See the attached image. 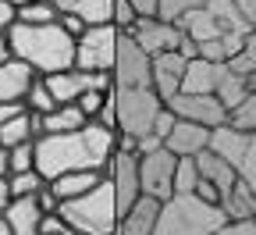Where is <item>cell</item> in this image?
Wrapping results in <instances>:
<instances>
[{
  "label": "cell",
  "instance_id": "obj_1",
  "mask_svg": "<svg viewBox=\"0 0 256 235\" xmlns=\"http://www.w3.org/2000/svg\"><path fill=\"white\" fill-rule=\"evenodd\" d=\"M118 150V128L104 121H86L82 128L72 132H46L36 139V167L46 182L68 175V171H86V167H107Z\"/></svg>",
  "mask_w": 256,
  "mask_h": 235
},
{
  "label": "cell",
  "instance_id": "obj_2",
  "mask_svg": "<svg viewBox=\"0 0 256 235\" xmlns=\"http://www.w3.org/2000/svg\"><path fill=\"white\" fill-rule=\"evenodd\" d=\"M11 50L25 64H32L40 75H54L64 68H75V47L78 36H72L64 22H46V25H32V22H14L8 29Z\"/></svg>",
  "mask_w": 256,
  "mask_h": 235
},
{
  "label": "cell",
  "instance_id": "obj_3",
  "mask_svg": "<svg viewBox=\"0 0 256 235\" xmlns=\"http://www.w3.org/2000/svg\"><path fill=\"white\" fill-rule=\"evenodd\" d=\"M228 210L200 192H171L156 221V235H220Z\"/></svg>",
  "mask_w": 256,
  "mask_h": 235
},
{
  "label": "cell",
  "instance_id": "obj_4",
  "mask_svg": "<svg viewBox=\"0 0 256 235\" xmlns=\"http://www.w3.org/2000/svg\"><path fill=\"white\" fill-rule=\"evenodd\" d=\"M60 214L75 228V235H118L121 214H118V196H114L110 175L82 196L60 199Z\"/></svg>",
  "mask_w": 256,
  "mask_h": 235
},
{
  "label": "cell",
  "instance_id": "obj_5",
  "mask_svg": "<svg viewBox=\"0 0 256 235\" xmlns=\"http://www.w3.org/2000/svg\"><path fill=\"white\" fill-rule=\"evenodd\" d=\"M114 100H118V132H132V136L153 132L156 114L168 107V100L153 86H114Z\"/></svg>",
  "mask_w": 256,
  "mask_h": 235
},
{
  "label": "cell",
  "instance_id": "obj_6",
  "mask_svg": "<svg viewBox=\"0 0 256 235\" xmlns=\"http://www.w3.org/2000/svg\"><path fill=\"white\" fill-rule=\"evenodd\" d=\"M118 40H121V29L114 22L89 25L82 36H78V47H75V68H86V72H114Z\"/></svg>",
  "mask_w": 256,
  "mask_h": 235
},
{
  "label": "cell",
  "instance_id": "obj_7",
  "mask_svg": "<svg viewBox=\"0 0 256 235\" xmlns=\"http://www.w3.org/2000/svg\"><path fill=\"white\" fill-rule=\"evenodd\" d=\"M114 82L118 86H153V57L124 29H121L118 57H114Z\"/></svg>",
  "mask_w": 256,
  "mask_h": 235
},
{
  "label": "cell",
  "instance_id": "obj_8",
  "mask_svg": "<svg viewBox=\"0 0 256 235\" xmlns=\"http://www.w3.org/2000/svg\"><path fill=\"white\" fill-rule=\"evenodd\" d=\"M168 107L178 114V118H188V121H200L206 128H217L224 121H232V111L224 107V100L217 93H174L168 100Z\"/></svg>",
  "mask_w": 256,
  "mask_h": 235
},
{
  "label": "cell",
  "instance_id": "obj_9",
  "mask_svg": "<svg viewBox=\"0 0 256 235\" xmlns=\"http://www.w3.org/2000/svg\"><path fill=\"white\" fill-rule=\"evenodd\" d=\"M174 167H178V153L160 146L150 153H139V178H142V192L168 199L174 192Z\"/></svg>",
  "mask_w": 256,
  "mask_h": 235
},
{
  "label": "cell",
  "instance_id": "obj_10",
  "mask_svg": "<svg viewBox=\"0 0 256 235\" xmlns=\"http://www.w3.org/2000/svg\"><path fill=\"white\" fill-rule=\"evenodd\" d=\"M132 36L139 40V47H142L150 57H156V54H168V50H182L185 29H182L178 22H171V18L153 15V18H139V22H136Z\"/></svg>",
  "mask_w": 256,
  "mask_h": 235
},
{
  "label": "cell",
  "instance_id": "obj_11",
  "mask_svg": "<svg viewBox=\"0 0 256 235\" xmlns=\"http://www.w3.org/2000/svg\"><path fill=\"white\" fill-rule=\"evenodd\" d=\"M107 175L114 182V196H118V214H124L128 207L142 196V178H139V153H128V150H114L110 164H107Z\"/></svg>",
  "mask_w": 256,
  "mask_h": 235
},
{
  "label": "cell",
  "instance_id": "obj_12",
  "mask_svg": "<svg viewBox=\"0 0 256 235\" xmlns=\"http://www.w3.org/2000/svg\"><path fill=\"white\" fill-rule=\"evenodd\" d=\"M164 210V199L142 192L118 221V235H156V221Z\"/></svg>",
  "mask_w": 256,
  "mask_h": 235
},
{
  "label": "cell",
  "instance_id": "obj_13",
  "mask_svg": "<svg viewBox=\"0 0 256 235\" xmlns=\"http://www.w3.org/2000/svg\"><path fill=\"white\" fill-rule=\"evenodd\" d=\"M185 68H188V57H185L182 50L156 54V57H153V89L164 96V100H171L174 93H182Z\"/></svg>",
  "mask_w": 256,
  "mask_h": 235
},
{
  "label": "cell",
  "instance_id": "obj_14",
  "mask_svg": "<svg viewBox=\"0 0 256 235\" xmlns=\"http://www.w3.org/2000/svg\"><path fill=\"white\" fill-rule=\"evenodd\" d=\"M43 203H40V192L32 196H11V203L4 207V217L11 224V235H40L43 224Z\"/></svg>",
  "mask_w": 256,
  "mask_h": 235
},
{
  "label": "cell",
  "instance_id": "obj_15",
  "mask_svg": "<svg viewBox=\"0 0 256 235\" xmlns=\"http://www.w3.org/2000/svg\"><path fill=\"white\" fill-rule=\"evenodd\" d=\"M168 150H174L178 157H196L200 150L210 146V128L200 125V121H188V118H178L174 128H171V136L164 139Z\"/></svg>",
  "mask_w": 256,
  "mask_h": 235
},
{
  "label": "cell",
  "instance_id": "obj_16",
  "mask_svg": "<svg viewBox=\"0 0 256 235\" xmlns=\"http://www.w3.org/2000/svg\"><path fill=\"white\" fill-rule=\"evenodd\" d=\"M228 72V64L206 61V57H188V68L182 79V93H217L220 75Z\"/></svg>",
  "mask_w": 256,
  "mask_h": 235
},
{
  "label": "cell",
  "instance_id": "obj_17",
  "mask_svg": "<svg viewBox=\"0 0 256 235\" xmlns=\"http://www.w3.org/2000/svg\"><path fill=\"white\" fill-rule=\"evenodd\" d=\"M196 164H200V175L220 189V199L228 196V192H232V185L238 182V167H235L228 157H220L217 150H210V146L196 153Z\"/></svg>",
  "mask_w": 256,
  "mask_h": 235
},
{
  "label": "cell",
  "instance_id": "obj_18",
  "mask_svg": "<svg viewBox=\"0 0 256 235\" xmlns=\"http://www.w3.org/2000/svg\"><path fill=\"white\" fill-rule=\"evenodd\" d=\"M36 75L40 72L32 68V64H25L22 57L4 61L0 64V104H4V100H25V93H28Z\"/></svg>",
  "mask_w": 256,
  "mask_h": 235
},
{
  "label": "cell",
  "instance_id": "obj_19",
  "mask_svg": "<svg viewBox=\"0 0 256 235\" xmlns=\"http://www.w3.org/2000/svg\"><path fill=\"white\" fill-rule=\"evenodd\" d=\"M249 139H252V132H246V128H238V125H232V121L210 128V150H217L220 157H228L235 167L242 164V157H246V150H249Z\"/></svg>",
  "mask_w": 256,
  "mask_h": 235
},
{
  "label": "cell",
  "instance_id": "obj_20",
  "mask_svg": "<svg viewBox=\"0 0 256 235\" xmlns=\"http://www.w3.org/2000/svg\"><path fill=\"white\" fill-rule=\"evenodd\" d=\"M104 178H107V167H86V171H68V175L54 178L50 185L57 189V196H60V199H72V196H82V192L96 189Z\"/></svg>",
  "mask_w": 256,
  "mask_h": 235
},
{
  "label": "cell",
  "instance_id": "obj_21",
  "mask_svg": "<svg viewBox=\"0 0 256 235\" xmlns=\"http://www.w3.org/2000/svg\"><path fill=\"white\" fill-rule=\"evenodd\" d=\"M60 15H78L86 25L114 22V0H57Z\"/></svg>",
  "mask_w": 256,
  "mask_h": 235
},
{
  "label": "cell",
  "instance_id": "obj_22",
  "mask_svg": "<svg viewBox=\"0 0 256 235\" xmlns=\"http://www.w3.org/2000/svg\"><path fill=\"white\" fill-rule=\"evenodd\" d=\"M178 25L185 29V36H188V40H196V43L224 36V29H220V25H217V18L206 11V4H203V8H192V11H185V15L178 18Z\"/></svg>",
  "mask_w": 256,
  "mask_h": 235
},
{
  "label": "cell",
  "instance_id": "obj_23",
  "mask_svg": "<svg viewBox=\"0 0 256 235\" xmlns=\"http://www.w3.org/2000/svg\"><path fill=\"white\" fill-rule=\"evenodd\" d=\"M86 121H92V118L78 107V100H75V104H57L54 111L43 114V136H46V132H72V128H82Z\"/></svg>",
  "mask_w": 256,
  "mask_h": 235
},
{
  "label": "cell",
  "instance_id": "obj_24",
  "mask_svg": "<svg viewBox=\"0 0 256 235\" xmlns=\"http://www.w3.org/2000/svg\"><path fill=\"white\" fill-rule=\"evenodd\" d=\"M206 11L217 18V25L228 32V29H238V32H252L256 29V22L235 4V0H206Z\"/></svg>",
  "mask_w": 256,
  "mask_h": 235
},
{
  "label": "cell",
  "instance_id": "obj_25",
  "mask_svg": "<svg viewBox=\"0 0 256 235\" xmlns=\"http://www.w3.org/2000/svg\"><path fill=\"white\" fill-rule=\"evenodd\" d=\"M220 207L228 210V221H235V217H256V192H252V185L238 175V182L232 185V192L220 199Z\"/></svg>",
  "mask_w": 256,
  "mask_h": 235
},
{
  "label": "cell",
  "instance_id": "obj_26",
  "mask_svg": "<svg viewBox=\"0 0 256 235\" xmlns=\"http://www.w3.org/2000/svg\"><path fill=\"white\" fill-rule=\"evenodd\" d=\"M249 93H252L249 75H238L235 68H228V72L220 75V82H217V96L224 100V107H228V111H235V107L242 104V100H246Z\"/></svg>",
  "mask_w": 256,
  "mask_h": 235
},
{
  "label": "cell",
  "instance_id": "obj_27",
  "mask_svg": "<svg viewBox=\"0 0 256 235\" xmlns=\"http://www.w3.org/2000/svg\"><path fill=\"white\" fill-rule=\"evenodd\" d=\"M28 139H36V121H32V111H22L18 118H11V121L0 125V143H4L8 150L18 146V143H28Z\"/></svg>",
  "mask_w": 256,
  "mask_h": 235
},
{
  "label": "cell",
  "instance_id": "obj_28",
  "mask_svg": "<svg viewBox=\"0 0 256 235\" xmlns=\"http://www.w3.org/2000/svg\"><path fill=\"white\" fill-rule=\"evenodd\" d=\"M18 22H32V25L60 22V8H57V0H32V4L18 8Z\"/></svg>",
  "mask_w": 256,
  "mask_h": 235
},
{
  "label": "cell",
  "instance_id": "obj_29",
  "mask_svg": "<svg viewBox=\"0 0 256 235\" xmlns=\"http://www.w3.org/2000/svg\"><path fill=\"white\" fill-rule=\"evenodd\" d=\"M8 185H11V196H32L46 185V178L40 175V167H25V171H11L8 175Z\"/></svg>",
  "mask_w": 256,
  "mask_h": 235
},
{
  "label": "cell",
  "instance_id": "obj_30",
  "mask_svg": "<svg viewBox=\"0 0 256 235\" xmlns=\"http://www.w3.org/2000/svg\"><path fill=\"white\" fill-rule=\"evenodd\" d=\"M25 104H28V111H43V114L57 107V96H54V89L46 86L43 75L32 79V86H28V93H25Z\"/></svg>",
  "mask_w": 256,
  "mask_h": 235
},
{
  "label": "cell",
  "instance_id": "obj_31",
  "mask_svg": "<svg viewBox=\"0 0 256 235\" xmlns=\"http://www.w3.org/2000/svg\"><path fill=\"white\" fill-rule=\"evenodd\" d=\"M200 164L196 157H178V167H174V192H196L200 185Z\"/></svg>",
  "mask_w": 256,
  "mask_h": 235
},
{
  "label": "cell",
  "instance_id": "obj_32",
  "mask_svg": "<svg viewBox=\"0 0 256 235\" xmlns=\"http://www.w3.org/2000/svg\"><path fill=\"white\" fill-rule=\"evenodd\" d=\"M228 68H235L238 75H252V72H256V32H249L246 47L228 61Z\"/></svg>",
  "mask_w": 256,
  "mask_h": 235
},
{
  "label": "cell",
  "instance_id": "obj_33",
  "mask_svg": "<svg viewBox=\"0 0 256 235\" xmlns=\"http://www.w3.org/2000/svg\"><path fill=\"white\" fill-rule=\"evenodd\" d=\"M232 125L246 128V132H256V89L242 100V104L232 111Z\"/></svg>",
  "mask_w": 256,
  "mask_h": 235
},
{
  "label": "cell",
  "instance_id": "obj_34",
  "mask_svg": "<svg viewBox=\"0 0 256 235\" xmlns=\"http://www.w3.org/2000/svg\"><path fill=\"white\" fill-rule=\"evenodd\" d=\"M25 167H36V139L11 146V171H25Z\"/></svg>",
  "mask_w": 256,
  "mask_h": 235
},
{
  "label": "cell",
  "instance_id": "obj_35",
  "mask_svg": "<svg viewBox=\"0 0 256 235\" xmlns=\"http://www.w3.org/2000/svg\"><path fill=\"white\" fill-rule=\"evenodd\" d=\"M139 18H142V15L136 11V4H132V0H114V25H118V29L132 32Z\"/></svg>",
  "mask_w": 256,
  "mask_h": 235
},
{
  "label": "cell",
  "instance_id": "obj_36",
  "mask_svg": "<svg viewBox=\"0 0 256 235\" xmlns=\"http://www.w3.org/2000/svg\"><path fill=\"white\" fill-rule=\"evenodd\" d=\"M206 0H160V18H171V22H178L185 11H192V8H203Z\"/></svg>",
  "mask_w": 256,
  "mask_h": 235
},
{
  "label": "cell",
  "instance_id": "obj_37",
  "mask_svg": "<svg viewBox=\"0 0 256 235\" xmlns=\"http://www.w3.org/2000/svg\"><path fill=\"white\" fill-rule=\"evenodd\" d=\"M40 235H75V228L64 221V214H60V210H54V214H43Z\"/></svg>",
  "mask_w": 256,
  "mask_h": 235
},
{
  "label": "cell",
  "instance_id": "obj_38",
  "mask_svg": "<svg viewBox=\"0 0 256 235\" xmlns=\"http://www.w3.org/2000/svg\"><path fill=\"white\" fill-rule=\"evenodd\" d=\"M104 104H107V93H104V89H86V93L78 96V107H82L89 118L100 114V111H104Z\"/></svg>",
  "mask_w": 256,
  "mask_h": 235
},
{
  "label": "cell",
  "instance_id": "obj_39",
  "mask_svg": "<svg viewBox=\"0 0 256 235\" xmlns=\"http://www.w3.org/2000/svg\"><path fill=\"white\" fill-rule=\"evenodd\" d=\"M238 175L252 185V192H256V132H252V139H249V150H246V157H242V164H238Z\"/></svg>",
  "mask_w": 256,
  "mask_h": 235
},
{
  "label": "cell",
  "instance_id": "obj_40",
  "mask_svg": "<svg viewBox=\"0 0 256 235\" xmlns=\"http://www.w3.org/2000/svg\"><path fill=\"white\" fill-rule=\"evenodd\" d=\"M174 121H178V114H174L171 107H164V111L156 114V121H153V136L168 139V136H171V128H174Z\"/></svg>",
  "mask_w": 256,
  "mask_h": 235
},
{
  "label": "cell",
  "instance_id": "obj_41",
  "mask_svg": "<svg viewBox=\"0 0 256 235\" xmlns=\"http://www.w3.org/2000/svg\"><path fill=\"white\" fill-rule=\"evenodd\" d=\"M220 235H256V217H235L220 228Z\"/></svg>",
  "mask_w": 256,
  "mask_h": 235
},
{
  "label": "cell",
  "instance_id": "obj_42",
  "mask_svg": "<svg viewBox=\"0 0 256 235\" xmlns=\"http://www.w3.org/2000/svg\"><path fill=\"white\" fill-rule=\"evenodd\" d=\"M96 121H104V125L118 128V100H114V89L107 93V104H104V111H100V114H96Z\"/></svg>",
  "mask_w": 256,
  "mask_h": 235
},
{
  "label": "cell",
  "instance_id": "obj_43",
  "mask_svg": "<svg viewBox=\"0 0 256 235\" xmlns=\"http://www.w3.org/2000/svg\"><path fill=\"white\" fill-rule=\"evenodd\" d=\"M14 22H18V4L14 0H0V32L11 29Z\"/></svg>",
  "mask_w": 256,
  "mask_h": 235
},
{
  "label": "cell",
  "instance_id": "obj_44",
  "mask_svg": "<svg viewBox=\"0 0 256 235\" xmlns=\"http://www.w3.org/2000/svg\"><path fill=\"white\" fill-rule=\"evenodd\" d=\"M22 111H28V104H25V100H4V104H0V125H4V121H11V118H18Z\"/></svg>",
  "mask_w": 256,
  "mask_h": 235
},
{
  "label": "cell",
  "instance_id": "obj_45",
  "mask_svg": "<svg viewBox=\"0 0 256 235\" xmlns=\"http://www.w3.org/2000/svg\"><path fill=\"white\" fill-rule=\"evenodd\" d=\"M60 22H64V29H68L72 36H82V32L89 29V25H86V22H82L78 15H60Z\"/></svg>",
  "mask_w": 256,
  "mask_h": 235
},
{
  "label": "cell",
  "instance_id": "obj_46",
  "mask_svg": "<svg viewBox=\"0 0 256 235\" xmlns=\"http://www.w3.org/2000/svg\"><path fill=\"white\" fill-rule=\"evenodd\" d=\"M136 4V11L142 15V18H153V15H160V0H132Z\"/></svg>",
  "mask_w": 256,
  "mask_h": 235
},
{
  "label": "cell",
  "instance_id": "obj_47",
  "mask_svg": "<svg viewBox=\"0 0 256 235\" xmlns=\"http://www.w3.org/2000/svg\"><path fill=\"white\" fill-rule=\"evenodd\" d=\"M196 192H200V196H206V199H217V203H220V189H217L214 182H206V178H200Z\"/></svg>",
  "mask_w": 256,
  "mask_h": 235
},
{
  "label": "cell",
  "instance_id": "obj_48",
  "mask_svg": "<svg viewBox=\"0 0 256 235\" xmlns=\"http://www.w3.org/2000/svg\"><path fill=\"white\" fill-rule=\"evenodd\" d=\"M11 57H14V50H11V36H8V29H4V32H0V64L11 61Z\"/></svg>",
  "mask_w": 256,
  "mask_h": 235
},
{
  "label": "cell",
  "instance_id": "obj_49",
  "mask_svg": "<svg viewBox=\"0 0 256 235\" xmlns=\"http://www.w3.org/2000/svg\"><path fill=\"white\" fill-rule=\"evenodd\" d=\"M8 203H11V185H8V175H0V214H4Z\"/></svg>",
  "mask_w": 256,
  "mask_h": 235
},
{
  "label": "cell",
  "instance_id": "obj_50",
  "mask_svg": "<svg viewBox=\"0 0 256 235\" xmlns=\"http://www.w3.org/2000/svg\"><path fill=\"white\" fill-rule=\"evenodd\" d=\"M0 175H11V150L0 143Z\"/></svg>",
  "mask_w": 256,
  "mask_h": 235
},
{
  "label": "cell",
  "instance_id": "obj_51",
  "mask_svg": "<svg viewBox=\"0 0 256 235\" xmlns=\"http://www.w3.org/2000/svg\"><path fill=\"white\" fill-rule=\"evenodd\" d=\"M235 4H238V8H242V11H246V15L256 22V0H235Z\"/></svg>",
  "mask_w": 256,
  "mask_h": 235
},
{
  "label": "cell",
  "instance_id": "obj_52",
  "mask_svg": "<svg viewBox=\"0 0 256 235\" xmlns=\"http://www.w3.org/2000/svg\"><path fill=\"white\" fill-rule=\"evenodd\" d=\"M0 235H11V224H8V217L0 214Z\"/></svg>",
  "mask_w": 256,
  "mask_h": 235
},
{
  "label": "cell",
  "instance_id": "obj_53",
  "mask_svg": "<svg viewBox=\"0 0 256 235\" xmlns=\"http://www.w3.org/2000/svg\"><path fill=\"white\" fill-rule=\"evenodd\" d=\"M14 4H18V8H22V4H32V0H14Z\"/></svg>",
  "mask_w": 256,
  "mask_h": 235
}]
</instances>
